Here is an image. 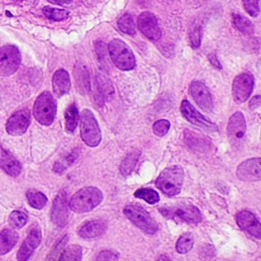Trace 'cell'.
I'll list each match as a JSON object with an SVG mask.
<instances>
[{"label": "cell", "mask_w": 261, "mask_h": 261, "mask_svg": "<svg viewBox=\"0 0 261 261\" xmlns=\"http://www.w3.org/2000/svg\"><path fill=\"white\" fill-rule=\"evenodd\" d=\"M0 168L12 177H17L22 169L20 163L2 148H0Z\"/></svg>", "instance_id": "44dd1931"}, {"label": "cell", "mask_w": 261, "mask_h": 261, "mask_svg": "<svg viewBox=\"0 0 261 261\" xmlns=\"http://www.w3.org/2000/svg\"><path fill=\"white\" fill-rule=\"evenodd\" d=\"M201 33L199 27H194L189 33V42L190 45L194 49H197L201 45Z\"/></svg>", "instance_id": "8d00e7d4"}, {"label": "cell", "mask_w": 261, "mask_h": 261, "mask_svg": "<svg viewBox=\"0 0 261 261\" xmlns=\"http://www.w3.org/2000/svg\"><path fill=\"white\" fill-rule=\"evenodd\" d=\"M103 198V193L100 189L96 187H85L71 197L68 205L75 213H86L98 206Z\"/></svg>", "instance_id": "6da1fadb"}, {"label": "cell", "mask_w": 261, "mask_h": 261, "mask_svg": "<svg viewBox=\"0 0 261 261\" xmlns=\"http://www.w3.org/2000/svg\"><path fill=\"white\" fill-rule=\"evenodd\" d=\"M65 129L68 134H72L77 127L79 120V113L74 103L67 108L65 113Z\"/></svg>", "instance_id": "d4e9b609"}, {"label": "cell", "mask_w": 261, "mask_h": 261, "mask_svg": "<svg viewBox=\"0 0 261 261\" xmlns=\"http://www.w3.org/2000/svg\"><path fill=\"white\" fill-rule=\"evenodd\" d=\"M238 225L257 239L261 238V225L257 218L248 211H241L236 215Z\"/></svg>", "instance_id": "ac0fdd59"}, {"label": "cell", "mask_w": 261, "mask_h": 261, "mask_svg": "<svg viewBox=\"0 0 261 261\" xmlns=\"http://www.w3.org/2000/svg\"><path fill=\"white\" fill-rule=\"evenodd\" d=\"M55 169H56V171L57 172H63L65 169L64 166L59 163H56V166H55Z\"/></svg>", "instance_id": "b9f144b4"}, {"label": "cell", "mask_w": 261, "mask_h": 261, "mask_svg": "<svg viewBox=\"0 0 261 261\" xmlns=\"http://www.w3.org/2000/svg\"><path fill=\"white\" fill-rule=\"evenodd\" d=\"M48 2L53 4H57V5H62V4H68L71 3L73 0H48Z\"/></svg>", "instance_id": "60d3db41"}, {"label": "cell", "mask_w": 261, "mask_h": 261, "mask_svg": "<svg viewBox=\"0 0 261 261\" xmlns=\"http://www.w3.org/2000/svg\"><path fill=\"white\" fill-rule=\"evenodd\" d=\"M134 196L137 198L144 200L149 204H156L160 201V198L156 191L151 189H140L136 191Z\"/></svg>", "instance_id": "1f68e13d"}, {"label": "cell", "mask_w": 261, "mask_h": 261, "mask_svg": "<svg viewBox=\"0 0 261 261\" xmlns=\"http://www.w3.org/2000/svg\"><path fill=\"white\" fill-rule=\"evenodd\" d=\"M246 120L244 114L236 112L229 119L227 124V136L229 140L234 147H240L243 144L245 137Z\"/></svg>", "instance_id": "30bf717a"}, {"label": "cell", "mask_w": 261, "mask_h": 261, "mask_svg": "<svg viewBox=\"0 0 261 261\" xmlns=\"http://www.w3.org/2000/svg\"><path fill=\"white\" fill-rule=\"evenodd\" d=\"M97 95L95 99L98 103H103L105 100L112 99L114 94V88L111 81L102 74H98L96 77Z\"/></svg>", "instance_id": "ffe728a7"}, {"label": "cell", "mask_w": 261, "mask_h": 261, "mask_svg": "<svg viewBox=\"0 0 261 261\" xmlns=\"http://www.w3.org/2000/svg\"><path fill=\"white\" fill-rule=\"evenodd\" d=\"M82 259V248L77 244L71 245L62 251L59 260L80 261Z\"/></svg>", "instance_id": "83f0119b"}, {"label": "cell", "mask_w": 261, "mask_h": 261, "mask_svg": "<svg viewBox=\"0 0 261 261\" xmlns=\"http://www.w3.org/2000/svg\"><path fill=\"white\" fill-rule=\"evenodd\" d=\"M31 122L30 110L22 109L15 112L9 119L6 126L7 133L11 136H20L27 132Z\"/></svg>", "instance_id": "7c38bea8"}, {"label": "cell", "mask_w": 261, "mask_h": 261, "mask_svg": "<svg viewBox=\"0 0 261 261\" xmlns=\"http://www.w3.org/2000/svg\"><path fill=\"white\" fill-rule=\"evenodd\" d=\"M260 159L253 158L243 162L237 169V176L243 181H257L261 178Z\"/></svg>", "instance_id": "9a60e30c"}, {"label": "cell", "mask_w": 261, "mask_h": 261, "mask_svg": "<svg viewBox=\"0 0 261 261\" xmlns=\"http://www.w3.org/2000/svg\"><path fill=\"white\" fill-rule=\"evenodd\" d=\"M71 87L69 74L65 69H59L55 72L53 77V88L58 97L68 94Z\"/></svg>", "instance_id": "d6986e66"}, {"label": "cell", "mask_w": 261, "mask_h": 261, "mask_svg": "<svg viewBox=\"0 0 261 261\" xmlns=\"http://www.w3.org/2000/svg\"><path fill=\"white\" fill-rule=\"evenodd\" d=\"M74 77L75 79L77 89L80 93L86 94L91 90V79L89 71L85 64L77 62L74 65Z\"/></svg>", "instance_id": "7402d4cb"}, {"label": "cell", "mask_w": 261, "mask_h": 261, "mask_svg": "<svg viewBox=\"0 0 261 261\" xmlns=\"http://www.w3.org/2000/svg\"><path fill=\"white\" fill-rule=\"evenodd\" d=\"M42 241V233L39 226L33 227L28 236L22 243L17 253V259L25 261L30 259L34 250L39 247Z\"/></svg>", "instance_id": "e0dca14e"}, {"label": "cell", "mask_w": 261, "mask_h": 261, "mask_svg": "<svg viewBox=\"0 0 261 261\" xmlns=\"http://www.w3.org/2000/svg\"><path fill=\"white\" fill-rule=\"evenodd\" d=\"M119 28L125 34L133 36L136 33L135 24H134V19L130 15L126 13L123 16L120 18L118 20Z\"/></svg>", "instance_id": "d6a6232c"}, {"label": "cell", "mask_w": 261, "mask_h": 261, "mask_svg": "<svg viewBox=\"0 0 261 261\" xmlns=\"http://www.w3.org/2000/svg\"><path fill=\"white\" fill-rule=\"evenodd\" d=\"M42 12L48 19L55 21V22L66 20L69 17L70 15L69 12L67 10L51 8L50 7H44Z\"/></svg>", "instance_id": "f546056e"}, {"label": "cell", "mask_w": 261, "mask_h": 261, "mask_svg": "<svg viewBox=\"0 0 261 261\" xmlns=\"http://www.w3.org/2000/svg\"><path fill=\"white\" fill-rule=\"evenodd\" d=\"M125 216L145 233L154 234L158 230V224L146 210L140 206L130 204L123 209Z\"/></svg>", "instance_id": "52a82bcc"}, {"label": "cell", "mask_w": 261, "mask_h": 261, "mask_svg": "<svg viewBox=\"0 0 261 261\" xmlns=\"http://www.w3.org/2000/svg\"><path fill=\"white\" fill-rule=\"evenodd\" d=\"M232 22L235 28L243 34L251 35L254 32L253 23L248 19L240 14H233Z\"/></svg>", "instance_id": "484cf974"}, {"label": "cell", "mask_w": 261, "mask_h": 261, "mask_svg": "<svg viewBox=\"0 0 261 261\" xmlns=\"http://www.w3.org/2000/svg\"><path fill=\"white\" fill-rule=\"evenodd\" d=\"M184 181V171L179 166L166 168L155 180V186L168 196L180 193Z\"/></svg>", "instance_id": "7a4b0ae2"}, {"label": "cell", "mask_w": 261, "mask_h": 261, "mask_svg": "<svg viewBox=\"0 0 261 261\" xmlns=\"http://www.w3.org/2000/svg\"><path fill=\"white\" fill-rule=\"evenodd\" d=\"M207 58H208V60L210 61L211 64L214 65L215 68H218V69H221L222 68L218 58H217L215 54H212H212L208 55Z\"/></svg>", "instance_id": "f35d334b"}, {"label": "cell", "mask_w": 261, "mask_h": 261, "mask_svg": "<svg viewBox=\"0 0 261 261\" xmlns=\"http://www.w3.org/2000/svg\"><path fill=\"white\" fill-rule=\"evenodd\" d=\"M181 112L183 117L195 126L210 131V132H217L218 131V126L215 123H212L210 120L206 119L202 114H200L187 100H182L181 103Z\"/></svg>", "instance_id": "8fae6325"}, {"label": "cell", "mask_w": 261, "mask_h": 261, "mask_svg": "<svg viewBox=\"0 0 261 261\" xmlns=\"http://www.w3.org/2000/svg\"><path fill=\"white\" fill-rule=\"evenodd\" d=\"M68 204L66 194L61 192L55 198L51 211V220L55 225L63 228L68 222Z\"/></svg>", "instance_id": "4fadbf2b"}, {"label": "cell", "mask_w": 261, "mask_h": 261, "mask_svg": "<svg viewBox=\"0 0 261 261\" xmlns=\"http://www.w3.org/2000/svg\"><path fill=\"white\" fill-rule=\"evenodd\" d=\"M110 56L114 65L122 71H130L136 66V59L132 50L120 39L111 41L108 45Z\"/></svg>", "instance_id": "277c9868"}, {"label": "cell", "mask_w": 261, "mask_h": 261, "mask_svg": "<svg viewBox=\"0 0 261 261\" xmlns=\"http://www.w3.org/2000/svg\"><path fill=\"white\" fill-rule=\"evenodd\" d=\"M259 105H260V96L259 95L253 97L249 103V107H250V109H255V108H258Z\"/></svg>", "instance_id": "ab89813d"}, {"label": "cell", "mask_w": 261, "mask_h": 261, "mask_svg": "<svg viewBox=\"0 0 261 261\" xmlns=\"http://www.w3.org/2000/svg\"><path fill=\"white\" fill-rule=\"evenodd\" d=\"M254 80L249 73H241L235 77L232 85V94L236 103L247 101L253 91Z\"/></svg>", "instance_id": "9c48e42d"}, {"label": "cell", "mask_w": 261, "mask_h": 261, "mask_svg": "<svg viewBox=\"0 0 261 261\" xmlns=\"http://www.w3.org/2000/svg\"><path fill=\"white\" fill-rule=\"evenodd\" d=\"M170 129V123L167 120H160L154 123L152 130L155 135L160 137H164Z\"/></svg>", "instance_id": "e575fe53"}, {"label": "cell", "mask_w": 261, "mask_h": 261, "mask_svg": "<svg viewBox=\"0 0 261 261\" xmlns=\"http://www.w3.org/2000/svg\"><path fill=\"white\" fill-rule=\"evenodd\" d=\"M107 230V224L99 220L88 221L79 231V235L84 239H92L103 234Z\"/></svg>", "instance_id": "603a6c76"}, {"label": "cell", "mask_w": 261, "mask_h": 261, "mask_svg": "<svg viewBox=\"0 0 261 261\" xmlns=\"http://www.w3.org/2000/svg\"><path fill=\"white\" fill-rule=\"evenodd\" d=\"M160 213L168 219L189 224H197L202 220L201 212L192 204H178L160 207Z\"/></svg>", "instance_id": "3957f363"}, {"label": "cell", "mask_w": 261, "mask_h": 261, "mask_svg": "<svg viewBox=\"0 0 261 261\" xmlns=\"http://www.w3.org/2000/svg\"><path fill=\"white\" fill-rule=\"evenodd\" d=\"M21 62L19 48L15 45H5L0 48V75L10 76L14 74Z\"/></svg>", "instance_id": "ba28073f"}, {"label": "cell", "mask_w": 261, "mask_h": 261, "mask_svg": "<svg viewBox=\"0 0 261 261\" xmlns=\"http://www.w3.org/2000/svg\"><path fill=\"white\" fill-rule=\"evenodd\" d=\"M140 156V152L138 151L128 154L125 160L122 162L121 166H120V172L123 175H128L132 172L137 164V160Z\"/></svg>", "instance_id": "4dcf8cb0"}, {"label": "cell", "mask_w": 261, "mask_h": 261, "mask_svg": "<svg viewBox=\"0 0 261 261\" xmlns=\"http://www.w3.org/2000/svg\"><path fill=\"white\" fill-rule=\"evenodd\" d=\"M118 259V254L111 250H103L96 258L97 260H117Z\"/></svg>", "instance_id": "74e56055"}, {"label": "cell", "mask_w": 261, "mask_h": 261, "mask_svg": "<svg viewBox=\"0 0 261 261\" xmlns=\"http://www.w3.org/2000/svg\"><path fill=\"white\" fill-rule=\"evenodd\" d=\"M27 198L30 205L38 210L43 208L48 202V198L45 195L37 191H28L27 193Z\"/></svg>", "instance_id": "4316f807"}, {"label": "cell", "mask_w": 261, "mask_h": 261, "mask_svg": "<svg viewBox=\"0 0 261 261\" xmlns=\"http://www.w3.org/2000/svg\"><path fill=\"white\" fill-rule=\"evenodd\" d=\"M246 12L252 17H256L259 13V0H242Z\"/></svg>", "instance_id": "d590c367"}, {"label": "cell", "mask_w": 261, "mask_h": 261, "mask_svg": "<svg viewBox=\"0 0 261 261\" xmlns=\"http://www.w3.org/2000/svg\"><path fill=\"white\" fill-rule=\"evenodd\" d=\"M57 105L51 93L44 91L36 99L33 108L36 120L43 126H49L56 118Z\"/></svg>", "instance_id": "5b68a950"}, {"label": "cell", "mask_w": 261, "mask_h": 261, "mask_svg": "<svg viewBox=\"0 0 261 261\" xmlns=\"http://www.w3.org/2000/svg\"><path fill=\"white\" fill-rule=\"evenodd\" d=\"M28 222L27 214L20 211H14L10 214L9 223L13 228L21 229Z\"/></svg>", "instance_id": "836d02e7"}, {"label": "cell", "mask_w": 261, "mask_h": 261, "mask_svg": "<svg viewBox=\"0 0 261 261\" xmlns=\"http://www.w3.org/2000/svg\"><path fill=\"white\" fill-rule=\"evenodd\" d=\"M194 246V237L191 233H186L178 238L176 243V250L178 253H189Z\"/></svg>", "instance_id": "f1b7e54d"}, {"label": "cell", "mask_w": 261, "mask_h": 261, "mask_svg": "<svg viewBox=\"0 0 261 261\" xmlns=\"http://www.w3.org/2000/svg\"><path fill=\"white\" fill-rule=\"evenodd\" d=\"M140 31L149 40L157 41L161 38L162 33L155 15L150 12L141 13L138 18Z\"/></svg>", "instance_id": "5bb4252c"}, {"label": "cell", "mask_w": 261, "mask_h": 261, "mask_svg": "<svg viewBox=\"0 0 261 261\" xmlns=\"http://www.w3.org/2000/svg\"><path fill=\"white\" fill-rule=\"evenodd\" d=\"M81 137L85 144L96 147L101 141L102 135L92 111L85 109L81 114Z\"/></svg>", "instance_id": "8992f818"}, {"label": "cell", "mask_w": 261, "mask_h": 261, "mask_svg": "<svg viewBox=\"0 0 261 261\" xmlns=\"http://www.w3.org/2000/svg\"><path fill=\"white\" fill-rule=\"evenodd\" d=\"M191 95L197 105L205 112L210 113L213 110V100L207 87L202 82L195 81L189 88Z\"/></svg>", "instance_id": "2e32d148"}, {"label": "cell", "mask_w": 261, "mask_h": 261, "mask_svg": "<svg viewBox=\"0 0 261 261\" xmlns=\"http://www.w3.org/2000/svg\"><path fill=\"white\" fill-rule=\"evenodd\" d=\"M19 239V235L13 229H4L0 231V256L11 251Z\"/></svg>", "instance_id": "cb8c5ba5"}]
</instances>
